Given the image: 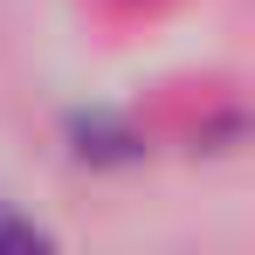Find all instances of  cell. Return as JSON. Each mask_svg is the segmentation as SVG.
<instances>
[{"label": "cell", "instance_id": "1", "mask_svg": "<svg viewBox=\"0 0 255 255\" xmlns=\"http://www.w3.org/2000/svg\"><path fill=\"white\" fill-rule=\"evenodd\" d=\"M0 255H55V242H48L35 221H21V214H0Z\"/></svg>", "mask_w": 255, "mask_h": 255}]
</instances>
